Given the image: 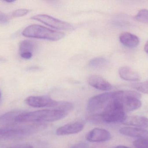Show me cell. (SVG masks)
Wrapping results in <instances>:
<instances>
[{"label":"cell","instance_id":"obj_1","mask_svg":"<svg viewBox=\"0 0 148 148\" xmlns=\"http://www.w3.org/2000/svg\"><path fill=\"white\" fill-rule=\"evenodd\" d=\"M68 113L57 109H43L28 113H21L16 118L15 122L40 123L56 121L66 117Z\"/></svg>","mask_w":148,"mask_h":148},{"label":"cell","instance_id":"obj_2","mask_svg":"<svg viewBox=\"0 0 148 148\" xmlns=\"http://www.w3.org/2000/svg\"><path fill=\"white\" fill-rule=\"evenodd\" d=\"M46 127L47 125L43 123L3 127L0 128V140L20 139L43 130Z\"/></svg>","mask_w":148,"mask_h":148},{"label":"cell","instance_id":"obj_3","mask_svg":"<svg viewBox=\"0 0 148 148\" xmlns=\"http://www.w3.org/2000/svg\"><path fill=\"white\" fill-rule=\"evenodd\" d=\"M22 34L27 37L51 41H59L65 36V34L62 32L52 30L38 24L29 25L23 30Z\"/></svg>","mask_w":148,"mask_h":148},{"label":"cell","instance_id":"obj_4","mask_svg":"<svg viewBox=\"0 0 148 148\" xmlns=\"http://www.w3.org/2000/svg\"><path fill=\"white\" fill-rule=\"evenodd\" d=\"M31 19L39 21L49 27L62 30H72L74 27L72 24L47 14H38L34 16Z\"/></svg>","mask_w":148,"mask_h":148},{"label":"cell","instance_id":"obj_5","mask_svg":"<svg viewBox=\"0 0 148 148\" xmlns=\"http://www.w3.org/2000/svg\"><path fill=\"white\" fill-rule=\"evenodd\" d=\"M85 138L90 142H103L109 140L111 139V135L106 129L95 128L87 133Z\"/></svg>","mask_w":148,"mask_h":148},{"label":"cell","instance_id":"obj_6","mask_svg":"<svg viewBox=\"0 0 148 148\" xmlns=\"http://www.w3.org/2000/svg\"><path fill=\"white\" fill-rule=\"evenodd\" d=\"M54 100L48 96H30L27 97L25 101L26 104L34 108H42L45 107H51Z\"/></svg>","mask_w":148,"mask_h":148},{"label":"cell","instance_id":"obj_7","mask_svg":"<svg viewBox=\"0 0 148 148\" xmlns=\"http://www.w3.org/2000/svg\"><path fill=\"white\" fill-rule=\"evenodd\" d=\"M84 128V124L81 122H75L66 124L56 129L58 136H65L78 134Z\"/></svg>","mask_w":148,"mask_h":148},{"label":"cell","instance_id":"obj_8","mask_svg":"<svg viewBox=\"0 0 148 148\" xmlns=\"http://www.w3.org/2000/svg\"><path fill=\"white\" fill-rule=\"evenodd\" d=\"M88 83L91 87L98 90L108 91L112 89V85L103 77L97 75H92L88 78Z\"/></svg>","mask_w":148,"mask_h":148},{"label":"cell","instance_id":"obj_9","mask_svg":"<svg viewBox=\"0 0 148 148\" xmlns=\"http://www.w3.org/2000/svg\"><path fill=\"white\" fill-rule=\"evenodd\" d=\"M120 133L123 135L139 139H148V131L137 128L123 127L120 129Z\"/></svg>","mask_w":148,"mask_h":148},{"label":"cell","instance_id":"obj_10","mask_svg":"<svg viewBox=\"0 0 148 148\" xmlns=\"http://www.w3.org/2000/svg\"><path fill=\"white\" fill-rule=\"evenodd\" d=\"M122 123L127 126L141 128L148 127V119L145 116H127Z\"/></svg>","mask_w":148,"mask_h":148},{"label":"cell","instance_id":"obj_11","mask_svg":"<svg viewBox=\"0 0 148 148\" xmlns=\"http://www.w3.org/2000/svg\"><path fill=\"white\" fill-rule=\"evenodd\" d=\"M119 39L122 44L128 47H135L140 43L138 36L129 32H124L121 34Z\"/></svg>","mask_w":148,"mask_h":148},{"label":"cell","instance_id":"obj_12","mask_svg":"<svg viewBox=\"0 0 148 148\" xmlns=\"http://www.w3.org/2000/svg\"><path fill=\"white\" fill-rule=\"evenodd\" d=\"M119 74L120 77L125 81L135 82L140 79V74L129 67H121L119 70Z\"/></svg>","mask_w":148,"mask_h":148},{"label":"cell","instance_id":"obj_13","mask_svg":"<svg viewBox=\"0 0 148 148\" xmlns=\"http://www.w3.org/2000/svg\"><path fill=\"white\" fill-rule=\"evenodd\" d=\"M36 44L33 41L24 40L20 43L19 46L20 54L26 53H31L34 50Z\"/></svg>","mask_w":148,"mask_h":148},{"label":"cell","instance_id":"obj_14","mask_svg":"<svg viewBox=\"0 0 148 148\" xmlns=\"http://www.w3.org/2000/svg\"><path fill=\"white\" fill-rule=\"evenodd\" d=\"M51 107L53 109H60L68 112L73 108V103L66 101H54Z\"/></svg>","mask_w":148,"mask_h":148},{"label":"cell","instance_id":"obj_15","mask_svg":"<svg viewBox=\"0 0 148 148\" xmlns=\"http://www.w3.org/2000/svg\"><path fill=\"white\" fill-rule=\"evenodd\" d=\"M107 60L102 57H97L92 59L89 62V66L95 69H100L105 67L107 65Z\"/></svg>","mask_w":148,"mask_h":148},{"label":"cell","instance_id":"obj_16","mask_svg":"<svg viewBox=\"0 0 148 148\" xmlns=\"http://www.w3.org/2000/svg\"><path fill=\"white\" fill-rule=\"evenodd\" d=\"M21 113L19 111H13L6 113L0 117V121L5 123L15 122L16 118Z\"/></svg>","mask_w":148,"mask_h":148},{"label":"cell","instance_id":"obj_17","mask_svg":"<svg viewBox=\"0 0 148 148\" xmlns=\"http://www.w3.org/2000/svg\"><path fill=\"white\" fill-rule=\"evenodd\" d=\"M132 87L139 92L148 94V81L138 83H134Z\"/></svg>","mask_w":148,"mask_h":148},{"label":"cell","instance_id":"obj_18","mask_svg":"<svg viewBox=\"0 0 148 148\" xmlns=\"http://www.w3.org/2000/svg\"><path fill=\"white\" fill-rule=\"evenodd\" d=\"M135 18L136 20L141 22L148 23V10L142 9L140 10Z\"/></svg>","mask_w":148,"mask_h":148},{"label":"cell","instance_id":"obj_19","mask_svg":"<svg viewBox=\"0 0 148 148\" xmlns=\"http://www.w3.org/2000/svg\"><path fill=\"white\" fill-rule=\"evenodd\" d=\"M133 145L136 148H148V139H138L134 142Z\"/></svg>","mask_w":148,"mask_h":148},{"label":"cell","instance_id":"obj_20","mask_svg":"<svg viewBox=\"0 0 148 148\" xmlns=\"http://www.w3.org/2000/svg\"><path fill=\"white\" fill-rule=\"evenodd\" d=\"M29 11V10L27 9H19L13 12L12 16L15 17H21L27 15Z\"/></svg>","mask_w":148,"mask_h":148},{"label":"cell","instance_id":"obj_21","mask_svg":"<svg viewBox=\"0 0 148 148\" xmlns=\"http://www.w3.org/2000/svg\"><path fill=\"white\" fill-rule=\"evenodd\" d=\"M9 17L7 15L0 11V23L5 24L8 21Z\"/></svg>","mask_w":148,"mask_h":148},{"label":"cell","instance_id":"obj_22","mask_svg":"<svg viewBox=\"0 0 148 148\" xmlns=\"http://www.w3.org/2000/svg\"><path fill=\"white\" fill-rule=\"evenodd\" d=\"M70 148H88V145L84 142H80L75 144Z\"/></svg>","mask_w":148,"mask_h":148},{"label":"cell","instance_id":"obj_23","mask_svg":"<svg viewBox=\"0 0 148 148\" xmlns=\"http://www.w3.org/2000/svg\"><path fill=\"white\" fill-rule=\"evenodd\" d=\"M21 57L24 59H29L32 57L33 54L31 53H23L20 54Z\"/></svg>","mask_w":148,"mask_h":148},{"label":"cell","instance_id":"obj_24","mask_svg":"<svg viewBox=\"0 0 148 148\" xmlns=\"http://www.w3.org/2000/svg\"><path fill=\"white\" fill-rule=\"evenodd\" d=\"M7 148H34L32 146L30 145H22L20 146H16V147H12Z\"/></svg>","mask_w":148,"mask_h":148},{"label":"cell","instance_id":"obj_25","mask_svg":"<svg viewBox=\"0 0 148 148\" xmlns=\"http://www.w3.org/2000/svg\"><path fill=\"white\" fill-rule=\"evenodd\" d=\"M144 50L145 52L148 54V41L145 44V46H144Z\"/></svg>","mask_w":148,"mask_h":148},{"label":"cell","instance_id":"obj_26","mask_svg":"<svg viewBox=\"0 0 148 148\" xmlns=\"http://www.w3.org/2000/svg\"><path fill=\"white\" fill-rule=\"evenodd\" d=\"M103 147L102 146H101V145H96V146H94V147H92L91 148H103Z\"/></svg>","mask_w":148,"mask_h":148},{"label":"cell","instance_id":"obj_27","mask_svg":"<svg viewBox=\"0 0 148 148\" xmlns=\"http://www.w3.org/2000/svg\"><path fill=\"white\" fill-rule=\"evenodd\" d=\"M114 148H130L129 147H125V146H117V147H116Z\"/></svg>","mask_w":148,"mask_h":148},{"label":"cell","instance_id":"obj_28","mask_svg":"<svg viewBox=\"0 0 148 148\" xmlns=\"http://www.w3.org/2000/svg\"><path fill=\"white\" fill-rule=\"evenodd\" d=\"M7 2H8L11 3V2H14V1H7Z\"/></svg>","mask_w":148,"mask_h":148},{"label":"cell","instance_id":"obj_29","mask_svg":"<svg viewBox=\"0 0 148 148\" xmlns=\"http://www.w3.org/2000/svg\"><path fill=\"white\" fill-rule=\"evenodd\" d=\"M1 91H0V101H1Z\"/></svg>","mask_w":148,"mask_h":148}]
</instances>
